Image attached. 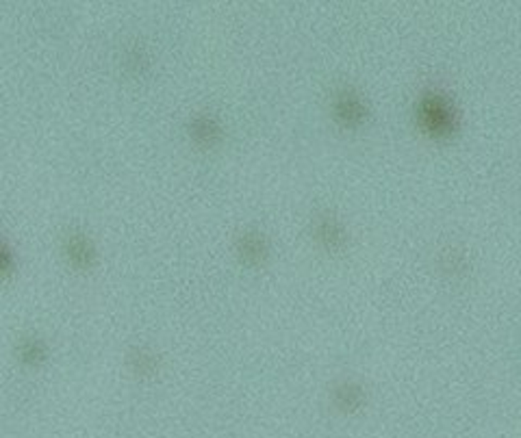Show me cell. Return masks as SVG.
Instances as JSON below:
<instances>
[{
	"mask_svg": "<svg viewBox=\"0 0 521 438\" xmlns=\"http://www.w3.org/2000/svg\"><path fill=\"white\" fill-rule=\"evenodd\" d=\"M335 113H337L339 122H343L348 126H356L365 120V116H368V108H365V104L358 100L356 93L343 91L335 102Z\"/></svg>",
	"mask_w": 521,
	"mask_h": 438,
	"instance_id": "7a4b0ae2",
	"label": "cell"
},
{
	"mask_svg": "<svg viewBox=\"0 0 521 438\" xmlns=\"http://www.w3.org/2000/svg\"><path fill=\"white\" fill-rule=\"evenodd\" d=\"M189 131H191V137L198 143H202V146H213L220 139V135H222L218 122L211 120V118H198V120H193Z\"/></svg>",
	"mask_w": 521,
	"mask_h": 438,
	"instance_id": "3957f363",
	"label": "cell"
},
{
	"mask_svg": "<svg viewBox=\"0 0 521 438\" xmlns=\"http://www.w3.org/2000/svg\"><path fill=\"white\" fill-rule=\"evenodd\" d=\"M320 233H322V237H324V241H326L328 245H339V241H341V233L337 230V226L330 222V219H322Z\"/></svg>",
	"mask_w": 521,
	"mask_h": 438,
	"instance_id": "5b68a950",
	"label": "cell"
},
{
	"mask_svg": "<svg viewBox=\"0 0 521 438\" xmlns=\"http://www.w3.org/2000/svg\"><path fill=\"white\" fill-rule=\"evenodd\" d=\"M243 252L248 254V258L256 260V258L260 256V252H263V245H260V241H258V239L250 237V239H246V241H243Z\"/></svg>",
	"mask_w": 521,
	"mask_h": 438,
	"instance_id": "ba28073f",
	"label": "cell"
},
{
	"mask_svg": "<svg viewBox=\"0 0 521 438\" xmlns=\"http://www.w3.org/2000/svg\"><path fill=\"white\" fill-rule=\"evenodd\" d=\"M11 271H14V256L9 252V248L0 241V278L9 276Z\"/></svg>",
	"mask_w": 521,
	"mask_h": 438,
	"instance_id": "8992f818",
	"label": "cell"
},
{
	"mask_svg": "<svg viewBox=\"0 0 521 438\" xmlns=\"http://www.w3.org/2000/svg\"><path fill=\"white\" fill-rule=\"evenodd\" d=\"M68 252H70V258L81 267L91 263V248L83 237H72L68 243Z\"/></svg>",
	"mask_w": 521,
	"mask_h": 438,
	"instance_id": "277c9868",
	"label": "cell"
},
{
	"mask_svg": "<svg viewBox=\"0 0 521 438\" xmlns=\"http://www.w3.org/2000/svg\"><path fill=\"white\" fill-rule=\"evenodd\" d=\"M41 356H44V347H41L37 341H26V343L22 345V358H24L26 362H37Z\"/></svg>",
	"mask_w": 521,
	"mask_h": 438,
	"instance_id": "52a82bcc",
	"label": "cell"
},
{
	"mask_svg": "<svg viewBox=\"0 0 521 438\" xmlns=\"http://www.w3.org/2000/svg\"><path fill=\"white\" fill-rule=\"evenodd\" d=\"M420 120H422L424 128L430 135H435V137H445L456 126L452 106L441 96H428V98L422 100V104H420Z\"/></svg>",
	"mask_w": 521,
	"mask_h": 438,
	"instance_id": "6da1fadb",
	"label": "cell"
}]
</instances>
